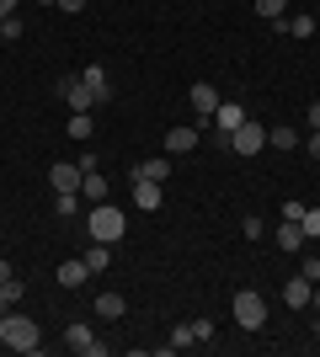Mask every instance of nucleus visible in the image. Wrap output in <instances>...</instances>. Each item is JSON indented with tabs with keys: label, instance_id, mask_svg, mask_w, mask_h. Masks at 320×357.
<instances>
[{
	"label": "nucleus",
	"instance_id": "f257e3e1",
	"mask_svg": "<svg viewBox=\"0 0 320 357\" xmlns=\"http://www.w3.org/2000/svg\"><path fill=\"white\" fill-rule=\"evenodd\" d=\"M0 347H11V352H38V347H43V331H38V320L6 310L0 314Z\"/></svg>",
	"mask_w": 320,
	"mask_h": 357
},
{
	"label": "nucleus",
	"instance_id": "f03ea898",
	"mask_svg": "<svg viewBox=\"0 0 320 357\" xmlns=\"http://www.w3.org/2000/svg\"><path fill=\"white\" fill-rule=\"evenodd\" d=\"M86 229H91V240H102V245H118V240L128 235V213L112 208V203H96L91 219H86Z\"/></svg>",
	"mask_w": 320,
	"mask_h": 357
},
{
	"label": "nucleus",
	"instance_id": "7ed1b4c3",
	"mask_svg": "<svg viewBox=\"0 0 320 357\" xmlns=\"http://www.w3.org/2000/svg\"><path fill=\"white\" fill-rule=\"evenodd\" d=\"M229 310H235V326H241V331H261V326H267V298H261L257 288H241Z\"/></svg>",
	"mask_w": 320,
	"mask_h": 357
},
{
	"label": "nucleus",
	"instance_id": "20e7f679",
	"mask_svg": "<svg viewBox=\"0 0 320 357\" xmlns=\"http://www.w3.org/2000/svg\"><path fill=\"white\" fill-rule=\"evenodd\" d=\"M229 149H235V155H245V160H251V155H261V149H267V128L245 118L241 128H229Z\"/></svg>",
	"mask_w": 320,
	"mask_h": 357
},
{
	"label": "nucleus",
	"instance_id": "39448f33",
	"mask_svg": "<svg viewBox=\"0 0 320 357\" xmlns=\"http://www.w3.org/2000/svg\"><path fill=\"white\" fill-rule=\"evenodd\" d=\"M59 96H64L70 112H91V107H102V102H96V91L86 86V80H75V75H64V80H59Z\"/></svg>",
	"mask_w": 320,
	"mask_h": 357
},
{
	"label": "nucleus",
	"instance_id": "423d86ee",
	"mask_svg": "<svg viewBox=\"0 0 320 357\" xmlns=\"http://www.w3.org/2000/svg\"><path fill=\"white\" fill-rule=\"evenodd\" d=\"M64 342H70V352H80V357H102L107 352V342H96V331L75 326V320H70V331H64Z\"/></svg>",
	"mask_w": 320,
	"mask_h": 357
},
{
	"label": "nucleus",
	"instance_id": "0eeeda50",
	"mask_svg": "<svg viewBox=\"0 0 320 357\" xmlns=\"http://www.w3.org/2000/svg\"><path fill=\"white\" fill-rule=\"evenodd\" d=\"M80 176H86V171H80V165H70V160L48 165V187H54V192H80Z\"/></svg>",
	"mask_w": 320,
	"mask_h": 357
},
{
	"label": "nucleus",
	"instance_id": "6e6552de",
	"mask_svg": "<svg viewBox=\"0 0 320 357\" xmlns=\"http://www.w3.org/2000/svg\"><path fill=\"white\" fill-rule=\"evenodd\" d=\"M128 176H134V181H160V187H166V176H171V155H150V160H139Z\"/></svg>",
	"mask_w": 320,
	"mask_h": 357
},
{
	"label": "nucleus",
	"instance_id": "1a4fd4ad",
	"mask_svg": "<svg viewBox=\"0 0 320 357\" xmlns=\"http://www.w3.org/2000/svg\"><path fill=\"white\" fill-rule=\"evenodd\" d=\"M198 128H166V139H160V144H166V155H192V149H198Z\"/></svg>",
	"mask_w": 320,
	"mask_h": 357
},
{
	"label": "nucleus",
	"instance_id": "9d476101",
	"mask_svg": "<svg viewBox=\"0 0 320 357\" xmlns=\"http://www.w3.org/2000/svg\"><path fill=\"white\" fill-rule=\"evenodd\" d=\"M91 283V267H86V256H70L59 267V288H86Z\"/></svg>",
	"mask_w": 320,
	"mask_h": 357
},
{
	"label": "nucleus",
	"instance_id": "9b49d317",
	"mask_svg": "<svg viewBox=\"0 0 320 357\" xmlns=\"http://www.w3.org/2000/svg\"><path fill=\"white\" fill-rule=\"evenodd\" d=\"M187 102H192V112H198L203 123H213V107H219V91H213V86H192V91H187Z\"/></svg>",
	"mask_w": 320,
	"mask_h": 357
},
{
	"label": "nucleus",
	"instance_id": "f8f14e48",
	"mask_svg": "<svg viewBox=\"0 0 320 357\" xmlns=\"http://www.w3.org/2000/svg\"><path fill=\"white\" fill-rule=\"evenodd\" d=\"M277 245H283L289 256H299V251L310 245V240H305V229H299V219H283V224H277Z\"/></svg>",
	"mask_w": 320,
	"mask_h": 357
},
{
	"label": "nucleus",
	"instance_id": "ddd939ff",
	"mask_svg": "<svg viewBox=\"0 0 320 357\" xmlns=\"http://www.w3.org/2000/svg\"><path fill=\"white\" fill-rule=\"evenodd\" d=\"M241 123H245V107L219 96V107H213V128H224V134H229V128H241Z\"/></svg>",
	"mask_w": 320,
	"mask_h": 357
},
{
	"label": "nucleus",
	"instance_id": "4468645a",
	"mask_svg": "<svg viewBox=\"0 0 320 357\" xmlns=\"http://www.w3.org/2000/svg\"><path fill=\"white\" fill-rule=\"evenodd\" d=\"M310 288H315V283H310L305 272H294L289 283H283V298H289V310H305V304H310Z\"/></svg>",
	"mask_w": 320,
	"mask_h": 357
},
{
	"label": "nucleus",
	"instance_id": "2eb2a0df",
	"mask_svg": "<svg viewBox=\"0 0 320 357\" xmlns=\"http://www.w3.org/2000/svg\"><path fill=\"white\" fill-rule=\"evenodd\" d=\"M134 208L139 213H155V208H160V181H134Z\"/></svg>",
	"mask_w": 320,
	"mask_h": 357
},
{
	"label": "nucleus",
	"instance_id": "dca6fc26",
	"mask_svg": "<svg viewBox=\"0 0 320 357\" xmlns=\"http://www.w3.org/2000/svg\"><path fill=\"white\" fill-rule=\"evenodd\" d=\"M283 38H315V16H310V11L283 16Z\"/></svg>",
	"mask_w": 320,
	"mask_h": 357
},
{
	"label": "nucleus",
	"instance_id": "f3484780",
	"mask_svg": "<svg viewBox=\"0 0 320 357\" xmlns=\"http://www.w3.org/2000/svg\"><path fill=\"white\" fill-rule=\"evenodd\" d=\"M299 144H305V139H299V128H267V149H283V155H294Z\"/></svg>",
	"mask_w": 320,
	"mask_h": 357
},
{
	"label": "nucleus",
	"instance_id": "a211bd4d",
	"mask_svg": "<svg viewBox=\"0 0 320 357\" xmlns=\"http://www.w3.org/2000/svg\"><path fill=\"white\" fill-rule=\"evenodd\" d=\"M80 256H86V267H91V278H96V272H107V267H112V245H102V240H91V245H86Z\"/></svg>",
	"mask_w": 320,
	"mask_h": 357
},
{
	"label": "nucleus",
	"instance_id": "6ab92c4d",
	"mask_svg": "<svg viewBox=\"0 0 320 357\" xmlns=\"http://www.w3.org/2000/svg\"><path fill=\"white\" fill-rule=\"evenodd\" d=\"M80 80L96 91V102H107V96H112V86H107V70H102V64H86V70H80Z\"/></svg>",
	"mask_w": 320,
	"mask_h": 357
},
{
	"label": "nucleus",
	"instance_id": "aec40b11",
	"mask_svg": "<svg viewBox=\"0 0 320 357\" xmlns=\"http://www.w3.org/2000/svg\"><path fill=\"white\" fill-rule=\"evenodd\" d=\"M96 314H102V320H123V314H128V298L123 294H102L96 298Z\"/></svg>",
	"mask_w": 320,
	"mask_h": 357
},
{
	"label": "nucleus",
	"instance_id": "412c9836",
	"mask_svg": "<svg viewBox=\"0 0 320 357\" xmlns=\"http://www.w3.org/2000/svg\"><path fill=\"white\" fill-rule=\"evenodd\" d=\"M80 192L91 197V203H107V176L102 171H86V176H80Z\"/></svg>",
	"mask_w": 320,
	"mask_h": 357
},
{
	"label": "nucleus",
	"instance_id": "4be33fe9",
	"mask_svg": "<svg viewBox=\"0 0 320 357\" xmlns=\"http://www.w3.org/2000/svg\"><path fill=\"white\" fill-rule=\"evenodd\" d=\"M64 134H70V139H80V144H86V139L96 134V123H91V112H70V128H64Z\"/></svg>",
	"mask_w": 320,
	"mask_h": 357
},
{
	"label": "nucleus",
	"instance_id": "5701e85b",
	"mask_svg": "<svg viewBox=\"0 0 320 357\" xmlns=\"http://www.w3.org/2000/svg\"><path fill=\"white\" fill-rule=\"evenodd\" d=\"M166 347H171V352H187V347H198V342H192V320H182V326H171Z\"/></svg>",
	"mask_w": 320,
	"mask_h": 357
},
{
	"label": "nucleus",
	"instance_id": "b1692460",
	"mask_svg": "<svg viewBox=\"0 0 320 357\" xmlns=\"http://www.w3.org/2000/svg\"><path fill=\"white\" fill-rule=\"evenodd\" d=\"M27 294V283H22V278H11V283H0V314L6 310H16V298Z\"/></svg>",
	"mask_w": 320,
	"mask_h": 357
},
{
	"label": "nucleus",
	"instance_id": "393cba45",
	"mask_svg": "<svg viewBox=\"0 0 320 357\" xmlns=\"http://www.w3.org/2000/svg\"><path fill=\"white\" fill-rule=\"evenodd\" d=\"M257 16H261V22H277V16H289V0H257Z\"/></svg>",
	"mask_w": 320,
	"mask_h": 357
},
{
	"label": "nucleus",
	"instance_id": "a878e982",
	"mask_svg": "<svg viewBox=\"0 0 320 357\" xmlns=\"http://www.w3.org/2000/svg\"><path fill=\"white\" fill-rule=\"evenodd\" d=\"M54 213H59V219H75V192H54Z\"/></svg>",
	"mask_w": 320,
	"mask_h": 357
},
{
	"label": "nucleus",
	"instance_id": "bb28decb",
	"mask_svg": "<svg viewBox=\"0 0 320 357\" xmlns=\"http://www.w3.org/2000/svg\"><path fill=\"white\" fill-rule=\"evenodd\" d=\"M299 229H305V240H320V208H305V219H299Z\"/></svg>",
	"mask_w": 320,
	"mask_h": 357
},
{
	"label": "nucleus",
	"instance_id": "cd10ccee",
	"mask_svg": "<svg viewBox=\"0 0 320 357\" xmlns=\"http://www.w3.org/2000/svg\"><path fill=\"white\" fill-rule=\"evenodd\" d=\"M241 229H245V240H261V235H267V224H261L257 213H245V224H241Z\"/></svg>",
	"mask_w": 320,
	"mask_h": 357
},
{
	"label": "nucleus",
	"instance_id": "c85d7f7f",
	"mask_svg": "<svg viewBox=\"0 0 320 357\" xmlns=\"http://www.w3.org/2000/svg\"><path fill=\"white\" fill-rule=\"evenodd\" d=\"M192 342H198V347L213 342V320H192Z\"/></svg>",
	"mask_w": 320,
	"mask_h": 357
},
{
	"label": "nucleus",
	"instance_id": "c756f323",
	"mask_svg": "<svg viewBox=\"0 0 320 357\" xmlns=\"http://www.w3.org/2000/svg\"><path fill=\"white\" fill-rule=\"evenodd\" d=\"M0 38H6V43H16V38H22V16H6V27H0Z\"/></svg>",
	"mask_w": 320,
	"mask_h": 357
},
{
	"label": "nucleus",
	"instance_id": "7c9ffc66",
	"mask_svg": "<svg viewBox=\"0 0 320 357\" xmlns=\"http://www.w3.org/2000/svg\"><path fill=\"white\" fill-rule=\"evenodd\" d=\"M299 272H305L310 283H320V256H305V261H299Z\"/></svg>",
	"mask_w": 320,
	"mask_h": 357
},
{
	"label": "nucleus",
	"instance_id": "2f4dec72",
	"mask_svg": "<svg viewBox=\"0 0 320 357\" xmlns=\"http://www.w3.org/2000/svg\"><path fill=\"white\" fill-rule=\"evenodd\" d=\"M305 149H310V155H315V160H320V128H310V139H305Z\"/></svg>",
	"mask_w": 320,
	"mask_h": 357
},
{
	"label": "nucleus",
	"instance_id": "473e14b6",
	"mask_svg": "<svg viewBox=\"0 0 320 357\" xmlns=\"http://www.w3.org/2000/svg\"><path fill=\"white\" fill-rule=\"evenodd\" d=\"M59 11H70V16H80V11H86V0H59Z\"/></svg>",
	"mask_w": 320,
	"mask_h": 357
},
{
	"label": "nucleus",
	"instance_id": "72a5a7b5",
	"mask_svg": "<svg viewBox=\"0 0 320 357\" xmlns=\"http://www.w3.org/2000/svg\"><path fill=\"white\" fill-rule=\"evenodd\" d=\"M305 118H310V128H320V102H310V112H305Z\"/></svg>",
	"mask_w": 320,
	"mask_h": 357
},
{
	"label": "nucleus",
	"instance_id": "f704fd0d",
	"mask_svg": "<svg viewBox=\"0 0 320 357\" xmlns=\"http://www.w3.org/2000/svg\"><path fill=\"white\" fill-rule=\"evenodd\" d=\"M0 16H16V0H0Z\"/></svg>",
	"mask_w": 320,
	"mask_h": 357
},
{
	"label": "nucleus",
	"instance_id": "c9c22d12",
	"mask_svg": "<svg viewBox=\"0 0 320 357\" xmlns=\"http://www.w3.org/2000/svg\"><path fill=\"white\" fill-rule=\"evenodd\" d=\"M11 278H16V272H11V267H6V261H0V283H11Z\"/></svg>",
	"mask_w": 320,
	"mask_h": 357
},
{
	"label": "nucleus",
	"instance_id": "e433bc0d",
	"mask_svg": "<svg viewBox=\"0 0 320 357\" xmlns=\"http://www.w3.org/2000/svg\"><path fill=\"white\" fill-rule=\"evenodd\" d=\"M310 304H315V310H320V283H315V288H310Z\"/></svg>",
	"mask_w": 320,
	"mask_h": 357
},
{
	"label": "nucleus",
	"instance_id": "4c0bfd02",
	"mask_svg": "<svg viewBox=\"0 0 320 357\" xmlns=\"http://www.w3.org/2000/svg\"><path fill=\"white\" fill-rule=\"evenodd\" d=\"M32 6H59V0H32Z\"/></svg>",
	"mask_w": 320,
	"mask_h": 357
},
{
	"label": "nucleus",
	"instance_id": "58836bf2",
	"mask_svg": "<svg viewBox=\"0 0 320 357\" xmlns=\"http://www.w3.org/2000/svg\"><path fill=\"white\" fill-rule=\"evenodd\" d=\"M315 336H320V314H315Z\"/></svg>",
	"mask_w": 320,
	"mask_h": 357
},
{
	"label": "nucleus",
	"instance_id": "ea45409f",
	"mask_svg": "<svg viewBox=\"0 0 320 357\" xmlns=\"http://www.w3.org/2000/svg\"><path fill=\"white\" fill-rule=\"evenodd\" d=\"M0 27H6V16H0Z\"/></svg>",
	"mask_w": 320,
	"mask_h": 357
}]
</instances>
